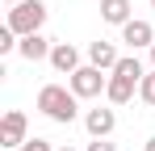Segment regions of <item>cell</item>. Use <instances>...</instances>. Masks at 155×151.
<instances>
[{"label":"cell","mask_w":155,"mask_h":151,"mask_svg":"<svg viewBox=\"0 0 155 151\" xmlns=\"http://www.w3.org/2000/svg\"><path fill=\"white\" fill-rule=\"evenodd\" d=\"M4 25H8L17 38L42 34V25H46V4H42V0H21V4L8 8V21H4Z\"/></svg>","instance_id":"obj_2"},{"label":"cell","mask_w":155,"mask_h":151,"mask_svg":"<svg viewBox=\"0 0 155 151\" xmlns=\"http://www.w3.org/2000/svg\"><path fill=\"white\" fill-rule=\"evenodd\" d=\"M113 72H117V76H126V80H134V84H143V76H147V67L138 63V55H122Z\"/></svg>","instance_id":"obj_12"},{"label":"cell","mask_w":155,"mask_h":151,"mask_svg":"<svg viewBox=\"0 0 155 151\" xmlns=\"http://www.w3.org/2000/svg\"><path fill=\"white\" fill-rule=\"evenodd\" d=\"M143 151H155V139H147V147H143Z\"/></svg>","instance_id":"obj_16"},{"label":"cell","mask_w":155,"mask_h":151,"mask_svg":"<svg viewBox=\"0 0 155 151\" xmlns=\"http://www.w3.org/2000/svg\"><path fill=\"white\" fill-rule=\"evenodd\" d=\"M151 67H155V46H151Z\"/></svg>","instance_id":"obj_19"},{"label":"cell","mask_w":155,"mask_h":151,"mask_svg":"<svg viewBox=\"0 0 155 151\" xmlns=\"http://www.w3.org/2000/svg\"><path fill=\"white\" fill-rule=\"evenodd\" d=\"M130 17H134L130 0H101V21H109V25H126Z\"/></svg>","instance_id":"obj_11"},{"label":"cell","mask_w":155,"mask_h":151,"mask_svg":"<svg viewBox=\"0 0 155 151\" xmlns=\"http://www.w3.org/2000/svg\"><path fill=\"white\" fill-rule=\"evenodd\" d=\"M38 109L51 118V122L59 126H71L80 113V97L71 92V88H63V84H46L42 92H38Z\"/></svg>","instance_id":"obj_1"},{"label":"cell","mask_w":155,"mask_h":151,"mask_svg":"<svg viewBox=\"0 0 155 151\" xmlns=\"http://www.w3.org/2000/svg\"><path fill=\"white\" fill-rule=\"evenodd\" d=\"M113 126H117V113H113V109H88V113H84V130H88L92 139H109Z\"/></svg>","instance_id":"obj_6"},{"label":"cell","mask_w":155,"mask_h":151,"mask_svg":"<svg viewBox=\"0 0 155 151\" xmlns=\"http://www.w3.org/2000/svg\"><path fill=\"white\" fill-rule=\"evenodd\" d=\"M151 8H155V0H151Z\"/></svg>","instance_id":"obj_20"},{"label":"cell","mask_w":155,"mask_h":151,"mask_svg":"<svg viewBox=\"0 0 155 151\" xmlns=\"http://www.w3.org/2000/svg\"><path fill=\"white\" fill-rule=\"evenodd\" d=\"M88 151H117V147H113L109 139H92V143H88Z\"/></svg>","instance_id":"obj_15"},{"label":"cell","mask_w":155,"mask_h":151,"mask_svg":"<svg viewBox=\"0 0 155 151\" xmlns=\"http://www.w3.org/2000/svg\"><path fill=\"white\" fill-rule=\"evenodd\" d=\"M21 151H54V147L46 143V139H25V147H21Z\"/></svg>","instance_id":"obj_14"},{"label":"cell","mask_w":155,"mask_h":151,"mask_svg":"<svg viewBox=\"0 0 155 151\" xmlns=\"http://www.w3.org/2000/svg\"><path fill=\"white\" fill-rule=\"evenodd\" d=\"M67 80H71V92H76L80 101H88V97H101L105 88H109V76H105L101 67H92V63H88V67H76V72L67 76Z\"/></svg>","instance_id":"obj_3"},{"label":"cell","mask_w":155,"mask_h":151,"mask_svg":"<svg viewBox=\"0 0 155 151\" xmlns=\"http://www.w3.org/2000/svg\"><path fill=\"white\" fill-rule=\"evenodd\" d=\"M122 42H126L130 50H151V46H155V29H151V21L130 17V21L122 25Z\"/></svg>","instance_id":"obj_4"},{"label":"cell","mask_w":155,"mask_h":151,"mask_svg":"<svg viewBox=\"0 0 155 151\" xmlns=\"http://www.w3.org/2000/svg\"><path fill=\"white\" fill-rule=\"evenodd\" d=\"M54 151H76V147H54Z\"/></svg>","instance_id":"obj_18"},{"label":"cell","mask_w":155,"mask_h":151,"mask_svg":"<svg viewBox=\"0 0 155 151\" xmlns=\"http://www.w3.org/2000/svg\"><path fill=\"white\" fill-rule=\"evenodd\" d=\"M138 97H143V105H155V67L143 76V84H138Z\"/></svg>","instance_id":"obj_13"},{"label":"cell","mask_w":155,"mask_h":151,"mask_svg":"<svg viewBox=\"0 0 155 151\" xmlns=\"http://www.w3.org/2000/svg\"><path fill=\"white\" fill-rule=\"evenodd\" d=\"M4 4H8V8H13V4H21V0H4Z\"/></svg>","instance_id":"obj_17"},{"label":"cell","mask_w":155,"mask_h":151,"mask_svg":"<svg viewBox=\"0 0 155 151\" xmlns=\"http://www.w3.org/2000/svg\"><path fill=\"white\" fill-rule=\"evenodd\" d=\"M51 50H54L51 38H42V34H25L21 46H17V55H21L25 63H38V59H51Z\"/></svg>","instance_id":"obj_8"},{"label":"cell","mask_w":155,"mask_h":151,"mask_svg":"<svg viewBox=\"0 0 155 151\" xmlns=\"http://www.w3.org/2000/svg\"><path fill=\"white\" fill-rule=\"evenodd\" d=\"M51 67L54 72H63V76H71L80 67V50L71 46V42H54V50H51Z\"/></svg>","instance_id":"obj_9"},{"label":"cell","mask_w":155,"mask_h":151,"mask_svg":"<svg viewBox=\"0 0 155 151\" xmlns=\"http://www.w3.org/2000/svg\"><path fill=\"white\" fill-rule=\"evenodd\" d=\"M134 92H138V84H134V80H126V76H117V72H109V88H105L109 105H126Z\"/></svg>","instance_id":"obj_10"},{"label":"cell","mask_w":155,"mask_h":151,"mask_svg":"<svg viewBox=\"0 0 155 151\" xmlns=\"http://www.w3.org/2000/svg\"><path fill=\"white\" fill-rule=\"evenodd\" d=\"M117 59H122V55H117V46H113V42H105V38L88 42V63H92V67L113 72V67H117Z\"/></svg>","instance_id":"obj_7"},{"label":"cell","mask_w":155,"mask_h":151,"mask_svg":"<svg viewBox=\"0 0 155 151\" xmlns=\"http://www.w3.org/2000/svg\"><path fill=\"white\" fill-rule=\"evenodd\" d=\"M0 147H25V113L8 109L0 122Z\"/></svg>","instance_id":"obj_5"}]
</instances>
